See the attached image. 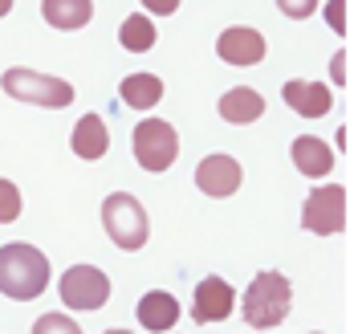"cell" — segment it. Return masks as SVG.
<instances>
[{
    "mask_svg": "<svg viewBox=\"0 0 354 334\" xmlns=\"http://www.w3.org/2000/svg\"><path fill=\"white\" fill-rule=\"evenodd\" d=\"M269 53L265 45V33L252 29V25H228L220 37H216V57L224 66H236V70H248V66H261Z\"/></svg>",
    "mask_w": 354,
    "mask_h": 334,
    "instance_id": "cell-8",
    "label": "cell"
},
{
    "mask_svg": "<svg viewBox=\"0 0 354 334\" xmlns=\"http://www.w3.org/2000/svg\"><path fill=\"white\" fill-rule=\"evenodd\" d=\"M232 306H236V290L220 277V273H208L200 286H196V294H192V318L196 322H224L228 314H232Z\"/></svg>",
    "mask_w": 354,
    "mask_h": 334,
    "instance_id": "cell-11",
    "label": "cell"
},
{
    "mask_svg": "<svg viewBox=\"0 0 354 334\" xmlns=\"http://www.w3.org/2000/svg\"><path fill=\"white\" fill-rule=\"evenodd\" d=\"M301 228L314 236H338L346 228V187L322 184L301 204Z\"/></svg>",
    "mask_w": 354,
    "mask_h": 334,
    "instance_id": "cell-6",
    "label": "cell"
},
{
    "mask_svg": "<svg viewBox=\"0 0 354 334\" xmlns=\"http://www.w3.org/2000/svg\"><path fill=\"white\" fill-rule=\"evenodd\" d=\"M106 334H131V331H106Z\"/></svg>",
    "mask_w": 354,
    "mask_h": 334,
    "instance_id": "cell-26",
    "label": "cell"
},
{
    "mask_svg": "<svg viewBox=\"0 0 354 334\" xmlns=\"http://www.w3.org/2000/svg\"><path fill=\"white\" fill-rule=\"evenodd\" d=\"M241 180H245V167H241L228 151H212V155H204L200 167H196V187H200L204 196H212V200H228V196H236V192H241Z\"/></svg>",
    "mask_w": 354,
    "mask_h": 334,
    "instance_id": "cell-9",
    "label": "cell"
},
{
    "mask_svg": "<svg viewBox=\"0 0 354 334\" xmlns=\"http://www.w3.org/2000/svg\"><path fill=\"white\" fill-rule=\"evenodd\" d=\"M163 94H167V86H163L159 74H127L118 82V102L131 106V111H151V106H159Z\"/></svg>",
    "mask_w": 354,
    "mask_h": 334,
    "instance_id": "cell-16",
    "label": "cell"
},
{
    "mask_svg": "<svg viewBox=\"0 0 354 334\" xmlns=\"http://www.w3.org/2000/svg\"><path fill=\"white\" fill-rule=\"evenodd\" d=\"M70 147H73V155H77V159H86V163H98V159L110 151V131H106V122H102L94 111L82 114V118L73 122Z\"/></svg>",
    "mask_w": 354,
    "mask_h": 334,
    "instance_id": "cell-14",
    "label": "cell"
},
{
    "mask_svg": "<svg viewBox=\"0 0 354 334\" xmlns=\"http://www.w3.org/2000/svg\"><path fill=\"white\" fill-rule=\"evenodd\" d=\"M293 310V286L289 277L277 273V269H261L252 281H248L245 297H241V314L252 326V334L261 331H277Z\"/></svg>",
    "mask_w": 354,
    "mask_h": 334,
    "instance_id": "cell-2",
    "label": "cell"
},
{
    "mask_svg": "<svg viewBox=\"0 0 354 334\" xmlns=\"http://www.w3.org/2000/svg\"><path fill=\"white\" fill-rule=\"evenodd\" d=\"M21 216V187L12 180H0V224H12Z\"/></svg>",
    "mask_w": 354,
    "mask_h": 334,
    "instance_id": "cell-20",
    "label": "cell"
},
{
    "mask_svg": "<svg viewBox=\"0 0 354 334\" xmlns=\"http://www.w3.org/2000/svg\"><path fill=\"white\" fill-rule=\"evenodd\" d=\"M102 228H106V236L122 249V253L142 249L147 236H151L147 212H142V204L131 192H110L106 200H102Z\"/></svg>",
    "mask_w": 354,
    "mask_h": 334,
    "instance_id": "cell-4",
    "label": "cell"
},
{
    "mask_svg": "<svg viewBox=\"0 0 354 334\" xmlns=\"http://www.w3.org/2000/svg\"><path fill=\"white\" fill-rule=\"evenodd\" d=\"M179 322V301L167 290H151L139 297V326L151 334H171V326Z\"/></svg>",
    "mask_w": 354,
    "mask_h": 334,
    "instance_id": "cell-15",
    "label": "cell"
},
{
    "mask_svg": "<svg viewBox=\"0 0 354 334\" xmlns=\"http://www.w3.org/2000/svg\"><path fill=\"white\" fill-rule=\"evenodd\" d=\"M322 0H277V12L289 17V21H306V17H314L318 12Z\"/></svg>",
    "mask_w": 354,
    "mask_h": 334,
    "instance_id": "cell-21",
    "label": "cell"
},
{
    "mask_svg": "<svg viewBox=\"0 0 354 334\" xmlns=\"http://www.w3.org/2000/svg\"><path fill=\"white\" fill-rule=\"evenodd\" d=\"M322 17L334 33H346V0H326L322 4Z\"/></svg>",
    "mask_w": 354,
    "mask_h": 334,
    "instance_id": "cell-22",
    "label": "cell"
},
{
    "mask_svg": "<svg viewBox=\"0 0 354 334\" xmlns=\"http://www.w3.org/2000/svg\"><path fill=\"white\" fill-rule=\"evenodd\" d=\"M12 12V0H0V17H8Z\"/></svg>",
    "mask_w": 354,
    "mask_h": 334,
    "instance_id": "cell-25",
    "label": "cell"
},
{
    "mask_svg": "<svg viewBox=\"0 0 354 334\" xmlns=\"http://www.w3.org/2000/svg\"><path fill=\"white\" fill-rule=\"evenodd\" d=\"M41 17H45V25H53L62 33H73V29L90 25L94 0H41Z\"/></svg>",
    "mask_w": 354,
    "mask_h": 334,
    "instance_id": "cell-17",
    "label": "cell"
},
{
    "mask_svg": "<svg viewBox=\"0 0 354 334\" xmlns=\"http://www.w3.org/2000/svg\"><path fill=\"white\" fill-rule=\"evenodd\" d=\"M289 159L306 180H326L334 171V147L322 135H297L289 143Z\"/></svg>",
    "mask_w": 354,
    "mask_h": 334,
    "instance_id": "cell-12",
    "label": "cell"
},
{
    "mask_svg": "<svg viewBox=\"0 0 354 334\" xmlns=\"http://www.w3.org/2000/svg\"><path fill=\"white\" fill-rule=\"evenodd\" d=\"M330 82H334V86H342V82H346V53H342V49L330 57Z\"/></svg>",
    "mask_w": 354,
    "mask_h": 334,
    "instance_id": "cell-24",
    "label": "cell"
},
{
    "mask_svg": "<svg viewBox=\"0 0 354 334\" xmlns=\"http://www.w3.org/2000/svg\"><path fill=\"white\" fill-rule=\"evenodd\" d=\"M49 286V257L29 241L0 245V294L12 301H33Z\"/></svg>",
    "mask_w": 354,
    "mask_h": 334,
    "instance_id": "cell-1",
    "label": "cell"
},
{
    "mask_svg": "<svg viewBox=\"0 0 354 334\" xmlns=\"http://www.w3.org/2000/svg\"><path fill=\"white\" fill-rule=\"evenodd\" d=\"M33 334H82V326L73 322L70 314H62V310H49V314H41L33 322Z\"/></svg>",
    "mask_w": 354,
    "mask_h": 334,
    "instance_id": "cell-19",
    "label": "cell"
},
{
    "mask_svg": "<svg viewBox=\"0 0 354 334\" xmlns=\"http://www.w3.org/2000/svg\"><path fill=\"white\" fill-rule=\"evenodd\" d=\"M281 102L301 118H322L334 111V90L318 77H289L281 86Z\"/></svg>",
    "mask_w": 354,
    "mask_h": 334,
    "instance_id": "cell-10",
    "label": "cell"
},
{
    "mask_svg": "<svg viewBox=\"0 0 354 334\" xmlns=\"http://www.w3.org/2000/svg\"><path fill=\"white\" fill-rule=\"evenodd\" d=\"M216 114H220L224 122H232V127H248V122H257V118L265 114V94L252 90V86H232V90H224V98L216 102Z\"/></svg>",
    "mask_w": 354,
    "mask_h": 334,
    "instance_id": "cell-13",
    "label": "cell"
},
{
    "mask_svg": "<svg viewBox=\"0 0 354 334\" xmlns=\"http://www.w3.org/2000/svg\"><path fill=\"white\" fill-rule=\"evenodd\" d=\"M131 147H135V159H139L142 171L159 176V171H167V167L176 163L179 135H176V127L163 122V118H142V122H135Z\"/></svg>",
    "mask_w": 354,
    "mask_h": 334,
    "instance_id": "cell-5",
    "label": "cell"
},
{
    "mask_svg": "<svg viewBox=\"0 0 354 334\" xmlns=\"http://www.w3.org/2000/svg\"><path fill=\"white\" fill-rule=\"evenodd\" d=\"M310 334H322V331H310Z\"/></svg>",
    "mask_w": 354,
    "mask_h": 334,
    "instance_id": "cell-27",
    "label": "cell"
},
{
    "mask_svg": "<svg viewBox=\"0 0 354 334\" xmlns=\"http://www.w3.org/2000/svg\"><path fill=\"white\" fill-rule=\"evenodd\" d=\"M57 294L70 310H102L110 297V277L98 265H70L57 281Z\"/></svg>",
    "mask_w": 354,
    "mask_h": 334,
    "instance_id": "cell-7",
    "label": "cell"
},
{
    "mask_svg": "<svg viewBox=\"0 0 354 334\" xmlns=\"http://www.w3.org/2000/svg\"><path fill=\"white\" fill-rule=\"evenodd\" d=\"M0 90L17 102H29V106H45V111H66L73 102V90L66 77L41 74V70H25V66H12L0 74Z\"/></svg>",
    "mask_w": 354,
    "mask_h": 334,
    "instance_id": "cell-3",
    "label": "cell"
},
{
    "mask_svg": "<svg viewBox=\"0 0 354 334\" xmlns=\"http://www.w3.org/2000/svg\"><path fill=\"white\" fill-rule=\"evenodd\" d=\"M142 8H147L151 17H171L179 8V0H142Z\"/></svg>",
    "mask_w": 354,
    "mask_h": 334,
    "instance_id": "cell-23",
    "label": "cell"
},
{
    "mask_svg": "<svg viewBox=\"0 0 354 334\" xmlns=\"http://www.w3.org/2000/svg\"><path fill=\"white\" fill-rule=\"evenodd\" d=\"M155 41H159V29L151 25L147 12H131V17L118 25V45L131 49V53H147V49H155Z\"/></svg>",
    "mask_w": 354,
    "mask_h": 334,
    "instance_id": "cell-18",
    "label": "cell"
}]
</instances>
